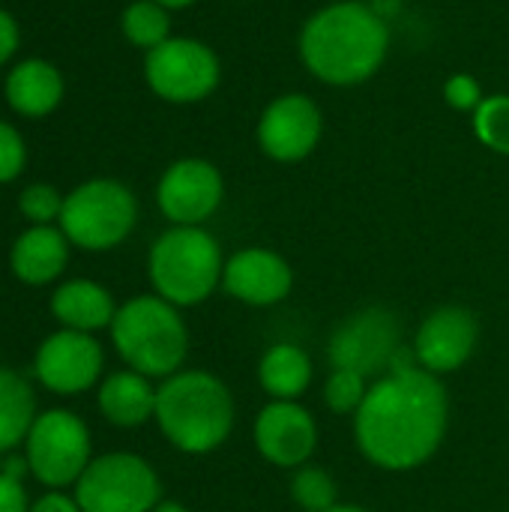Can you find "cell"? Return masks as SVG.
Masks as SVG:
<instances>
[{"instance_id":"6da1fadb","label":"cell","mask_w":509,"mask_h":512,"mask_svg":"<svg viewBox=\"0 0 509 512\" xmlns=\"http://www.w3.org/2000/svg\"><path fill=\"white\" fill-rule=\"evenodd\" d=\"M450 399L438 375L423 366L378 378L354 414L360 453L384 471H414L444 444Z\"/></svg>"},{"instance_id":"7a4b0ae2","label":"cell","mask_w":509,"mask_h":512,"mask_svg":"<svg viewBox=\"0 0 509 512\" xmlns=\"http://www.w3.org/2000/svg\"><path fill=\"white\" fill-rule=\"evenodd\" d=\"M387 21L360 0L318 9L300 30V60L324 84L351 87L369 81L387 60Z\"/></svg>"},{"instance_id":"3957f363","label":"cell","mask_w":509,"mask_h":512,"mask_svg":"<svg viewBox=\"0 0 509 512\" xmlns=\"http://www.w3.org/2000/svg\"><path fill=\"white\" fill-rule=\"evenodd\" d=\"M162 435L189 456L222 447L234 429L231 390L210 372L186 369L162 381L156 390V414Z\"/></svg>"},{"instance_id":"277c9868","label":"cell","mask_w":509,"mask_h":512,"mask_svg":"<svg viewBox=\"0 0 509 512\" xmlns=\"http://www.w3.org/2000/svg\"><path fill=\"white\" fill-rule=\"evenodd\" d=\"M111 342L129 369L147 378H171L186 360L189 330L177 306L159 294H141L117 306Z\"/></svg>"},{"instance_id":"5b68a950","label":"cell","mask_w":509,"mask_h":512,"mask_svg":"<svg viewBox=\"0 0 509 512\" xmlns=\"http://www.w3.org/2000/svg\"><path fill=\"white\" fill-rule=\"evenodd\" d=\"M150 282L162 300L177 309L204 303L222 282V249L198 225H174L150 249Z\"/></svg>"},{"instance_id":"8992f818","label":"cell","mask_w":509,"mask_h":512,"mask_svg":"<svg viewBox=\"0 0 509 512\" xmlns=\"http://www.w3.org/2000/svg\"><path fill=\"white\" fill-rule=\"evenodd\" d=\"M138 219L135 195L117 180H90L63 198L60 231L87 252L114 249L129 237Z\"/></svg>"},{"instance_id":"52a82bcc","label":"cell","mask_w":509,"mask_h":512,"mask_svg":"<svg viewBox=\"0 0 509 512\" xmlns=\"http://www.w3.org/2000/svg\"><path fill=\"white\" fill-rule=\"evenodd\" d=\"M159 495L156 471L135 453H105L75 483V501L84 512H153Z\"/></svg>"},{"instance_id":"ba28073f","label":"cell","mask_w":509,"mask_h":512,"mask_svg":"<svg viewBox=\"0 0 509 512\" xmlns=\"http://www.w3.org/2000/svg\"><path fill=\"white\" fill-rule=\"evenodd\" d=\"M24 459H27L30 474L42 486L48 489L75 486L78 477L93 462L90 429L72 411H63V408L42 411L27 432Z\"/></svg>"},{"instance_id":"9c48e42d","label":"cell","mask_w":509,"mask_h":512,"mask_svg":"<svg viewBox=\"0 0 509 512\" xmlns=\"http://www.w3.org/2000/svg\"><path fill=\"white\" fill-rule=\"evenodd\" d=\"M402 351L399 315L384 306H369L345 318L327 345L333 369H351L363 378H384Z\"/></svg>"},{"instance_id":"30bf717a","label":"cell","mask_w":509,"mask_h":512,"mask_svg":"<svg viewBox=\"0 0 509 512\" xmlns=\"http://www.w3.org/2000/svg\"><path fill=\"white\" fill-rule=\"evenodd\" d=\"M144 75L156 96L186 105L207 99L219 87L222 69L210 45L186 36H171L147 51Z\"/></svg>"},{"instance_id":"8fae6325","label":"cell","mask_w":509,"mask_h":512,"mask_svg":"<svg viewBox=\"0 0 509 512\" xmlns=\"http://www.w3.org/2000/svg\"><path fill=\"white\" fill-rule=\"evenodd\" d=\"M102 366H105V354L102 345L93 339V333L66 330V327L51 333L33 357V375L45 390L57 396H78L90 390L99 381Z\"/></svg>"},{"instance_id":"7c38bea8","label":"cell","mask_w":509,"mask_h":512,"mask_svg":"<svg viewBox=\"0 0 509 512\" xmlns=\"http://www.w3.org/2000/svg\"><path fill=\"white\" fill-rule=\"evenodd\" d=\"M321 108L303 93H285L273 99L258 120V147L276 162H300L321 141Z\"/></svg>"},{"instance_id":"4fadbf2b","label":"cell","mask_w":509,"mask_h":512,"mask_svg":"<svg viewBox=\"0 0 509 512\" xmlns=\"http://www.w3.org/2000/svg\"><path fill=\"white\" fill-rule=\"evenodd\" d=\"M222 195H225L222 174L207 159H180V162H174L162 174L159 189H156L159 210L174 225H201V222H207L219 210Z\"/></svg>"},{"instance_id":"5bb4252c","label":"cell","mask_w":509,"mask_h":512,"mask_svg":"<svg viewBox=\"0 0 509 512\" xmlns=\"http://www.w3.org/2000/svg\"><path fill=\"white\" fill-rule=\"evenodd\" d=\"M480 339L477 315L465 306H441L420 324L414 336V357L432 375H450L462 369Z\"/></svg>"},{"instance_id":"9a60e30c","label":"cell","mask_w":509,"mask_h":512,"mask_svg":"<svg viewBox=\"0 0 509 512\" xmlns=\"http://www.w3.org/2000/svg\"><path fill=\"white\" fill-rule=\"evenodd\" d=\"M255 447L276 468H303L318 447L315 417L300 402L273 399L255 417Z\"/></svg>"},{"instance_id":"2e32d148","label":"cell","mask_w":509,"mask_h":512,"mask_svg":"<svg viewBox=\"0 0 509 512\" xmlns=\"http://www.w3.org/2000/svg\"><path fill=\"white\" fill-rule=\"evenodd\" d=\"M291 264L273 249H240L225 261L222 288L246 306H276L291 294Z\"/></svg>"},{"instance_id":"e0dca14e","label":"cell","mask_w":509,"mask_h":512,"mask_svg":"<svg viewBox=\"0 0 509 512\" xmlns=\"http://www.w3.org/2000/svg\"><path fill=\"white\" fill-rule=\"evenodd\" d=\"M66 261H69V240L63 231L51 225H33L15 240L9 252V267L15 279H21L24 285L54 282L66 270Z\"/></svg>"},{"instance_id":"ac0fdd59","label":"cell","mask_w":509,"mask_h":512,"mask_svg":"<svg viewBox=\"0 0 509 512\" xmlns=\"http://www.w3.org/2000/svg\"><path fill=\"white\" fill-rule=\"evenodd\" d=\"M51 315L60 321L66 330H81V333H96L102 327H111L117 306L108 288L90 279H72L63 282L54 297H51Z\"/></svg>"},{"instance_id":"d6986e66","label":"cell","mask_w":509,"mask_h":512,"mask_svg":"<svg viewBox=\"0 0 509 512\" xmlns=\"http://www.w3.org/2000/svg\"><path fill=\"white\" fill-rule=\"evenodd\" d=\"M99 411L111 426H144L156 414V390L150 387V378L135 369L114 372L99 387Z\"/></svg>"},{"instance_id":"ffe728a7","label":"cell","mask_w":509,"mask_h":512,"mask_svg":"<svg viewBox=\"0 0 509 512\" xmlns=\"http://www.w3.org/2000/svg\"><path fill=\"white\" fill-rule=\"evenodd\" d=\"M63 96L60 72L45 60H27L6 78V99L24 117H42L57 108Z\"/></svg>"},{"instance_id":"44dd1931","label":"cell","mask_w":509,"mask_h":512,"mask_svg":"<svg viewBox=\"0 0 509 512\" xmlns=\"http://www.w3.org/2000/svg\"><path fill=\"white\" fill-rule=\"evenodd\" d=\"M261 387L279 402H297L312 384V360L300 345L279 342L258 363Z\"/></svg>"},{"instance_id":"7402d4cb","label":"cell","mask_w":509,"mask_h":512,"mask_svg":"<svg viewBox=\"0 0 509 512\" xmlns=\"http://www.w3.org/2000/svg\"><path fill=\"white\" fill-rule=\"evenodd\" d=\"M36 417V393L30 381L15 369L0 366V453H12L24 444Z\"/></svg>"},{"instance_id":"603a6c76","label":"cell","mask_w":509,"mask_h":512,"mask_svg":"<svg viewBox=\"0 0 509 512\" xmlns=\"http://www.w3.org/2000/svg\"><path fill=\"white\" fill-rule=\"evenodd\" d=\"M123 33L138 48H156L165 39H171V21L168 9L156 0H138L123 12Z\"/></svg>"},{"instance_id":"cb8c5ba5","label":"cell","mask_w":509,"mask_h":512,"mask_svg":"<svg viewBox=\"0 0 509 512\" xmlns=\"http://www.w3.org/2000/svg\"><path fill=\"white\" fill-rule=\"evenodd\" d=\"M291 498L303 512H330L339 504V492L333 477L324 468L303 465L291 480Z\"/></svg>"},{"instance_id":"d4e9b609","label":"cell","mask_w":509,"mask_h":512,"mask_svg":"<svg viewBox=\"0 0 509 512\" xmlns=\"http://www.w3.org/2000/svg\"><path fill=\"white\" fill-rule=\"evenodd\" d=\"M474 135L495 153L509 156V93H492L474 111Z\"/></svg>"},{"instance_id":"484cf974","label":"cell","mask_w":509,"mask_h":512,"mask_svg":"<svg viewBox=\"0 0 509 512\" xmlns=\"http://www.w3.org/2000/svg\"><path fill=\"white\" fill-rule=\"evenodd\" d=\"M369 378H363L360 372H351V369H333L330 378H327V387H324V402L333 414H357L369 387H366Z\"/></svg>"},{"instance_id":"4316f807","label":"cell","mask_w":509,"mask_h":512,"mask_svg":"<svg viewBox=\"0 0 509 512\" xmlns=\"http://www.w3.org/2000/svg\"><path fill=\"white\" fill-rule=\"evenodd\" d=\"M18 207H21V213H24L33 225H48L51 219H60L63 198L54 192V186L36 183V186H27V189L21 192Z\"/></svg>"},{"instance_id":"83f0119b","label":"cell","mask_w":509,"mask_h":512,"mask_svg":"<svg viewBox=\"0 0 509 512\" xmlns=\"http://www.w3.org/2000/svg\"><path fill=\"white\" fill-rule=\"evenodd\" d=\"M444 99H447L450 108H456V111H471V114H474L486 96H483V87H480V81H477L474 75L456 72V75H450L447 84H444Z\"/></svg>"},{"instance_id":"f1b7e54d","label":"cell","mask_w":509,"mask_h":512,"mask_svg":"<svg viewBox=\"0 0 509 512\" xmlns=\"http://www.w3.org/2000/svg\"><path fill=\"white\" fill-rule=\"evenodd\" d=\"M24 168V144H21V135L0 123V183H9L21 174Z\"/></svg>"},{"instance_id":"f546056e","label":"cell","mask_w":509,"mask_h":512,"mask_svg":"<svg viewBox=\"0 0 509 512\" xmlns=\"http://www.w3.org/2000/svg\"><path fill=\"white\" fill-rule=\"evenodd\" d=\"M0 512H30L21 480L0 471Z\"/></svg>"},{"instance_id":"4dcf8cb0","label":"cell","mask_w":509,"mask_h":512,"mask_svg":"<svg viewBox=\"0 0 509 512\" xmlns=\"http://www.w3.org/2000/svg\"><path fill=\"white\" fill-rule=\"evenodd\" d=\"M30 512H84L75 498H66L63 492H48L39 501L30 504Z\"/></svg>"},{"instance_id":"1f68e13d","label":"cell","mask_w":509,"mask_h":512,"mask_svg":"<svg viewBox=\"0 0 509 512\" xmlns=\"http://www.w3.org/2000/svg\"><path fill=\"white\" fill-rule=\"evenodd\" d=\"M15 45H18V27L12 21V15H6L0 9V63H6L12 57Z\"/></svg>"},{"instance_id":"d6a6232c","label":"cell","mask_w":509,"mask_h":512,"mask_svg":"<svg viewBox=\"0 0 509 512\" xmlns=\"http://www.w3.org/2000/svg\"><path fill=\"white\" fill-rule=\"evenodd\" d=\"M153 512H189V510H186L183 504H177V501H159Z\"/></svg>"},{"instance_id":"836d02e7","label":"cell","mask_w":509,"mask_h":512,"mask_svg":"<svg viewBox=\"0 0 509 512\" xmlns=\"http://www.w3.org/2000/svg\"><path fill=\"white\" fill-rule=\"evenodd\" d=\"M156 3H162L165 9H183V6H192L195 0H156Z\"/></svg>"},{"instance_id":"e575fe53","label":"cell","mask_w":509,"mask_h":512,"mask_svg":"<svg viewBox=\"0 0 509 512\" xmlns=\"http://www.w3.org/2000/svg\"><path fill=\"white\" fill-rule=\"evenodd\" d=\"M330 512H366L363 507H354V504H336Z\"/></svg>"},{"instance_id":"d590c367","label":"cell","mask_w":509,"mask_h":512,"mask_svg":"<svg viewBox=\"0 0 509 512\" xmlns=\"http://www.w3.org/2000/svg\"><path fill=\"white\" fill-rule=\"evenodd\" d=\"M360 3H369V0H360Z\"/></svg>"}]
</instances>
